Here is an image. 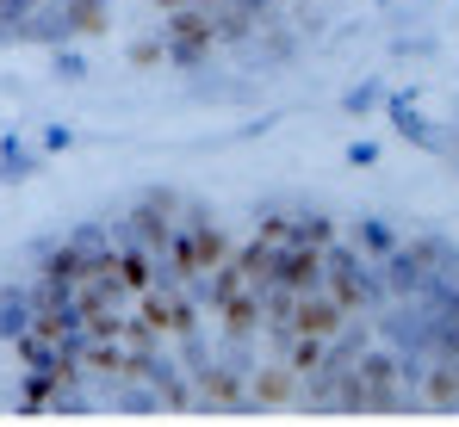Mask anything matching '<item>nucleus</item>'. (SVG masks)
<instances>
[{"instance_id":"nucleus-1","label":"nucleus","mask_w":459,"mask_h":427,"mask_svg":"<svg viewBox=\"0 0 459 427\" xmlns=\"http://www.w3.org/2000/svg\"><path fill=\"white\" fill-rule=\"evenodd\" d=\"M31 409H459V254L316 205L143 192L0 297Z\"/></svg>"},{"instance_id":"nucleus-2","label":"nucleus","mask_w":459,"mask_h":427,"mask_svg":"<svg viewBox=\"0 0 459 427\" xmlns=\"http://www.w3.org/2000/svg\"><path fill=\"white\" fill-rule=\"evenodd\" d=\"M174 25V44H218L230 25L248 13V0H150Z\"/></svg>"}]
</instances>
